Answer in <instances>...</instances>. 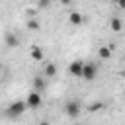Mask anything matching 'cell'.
<instances>
[{
	"mask_svg": "<svg viewBox=\"0 0 125 125\" xmlns=\"http://www.w3.org/2000/svg\"><path fill=\"white\" fill-rule=\"evenodd\" d=\"M25 109H27L25 100H18V102L10 104V107H8V115H10V117H20V115L25 113Z\"/></svg>",
	"mask_w": 125,
	"mask_h": 125,
	"instance_id": "obj_1",
	"label": "cell"
},
{
	"mask_svg": "<svg viewBox=\"0 0 125 125\" xmlns=\"http://www.w3.org/2000/svg\"><path fill=\"white\" fill-rule=\"evenodd\" d=\"M96 74H98V66H96L94 62H84V72H82V80H86V82H92V80L96 78Z\"/></svg>",
	"mask_w": 125,
	"mask_h": 125,
	"instance_id": "obj_2",
	"label": "cell"
},
{
	"mask_svg": "<svg viewBox=\"0 0 125 125\" xmlns=\"http://www.w3.org/2000/svg\"><path fill=\"white\" fill-rule=\"evenodd\" d=\"M25 104H27V109L39 107V105H41V94L35 92V90H31V92L27 94V98H25Z\"/></svg>",
	"mask_w": 125,
	"mask_h": 125,
	"instance_id": "obj_3",
	"label": "cell"
},
{
	"mask_svg": "<svg viewBox=\"0 0 125 125\" xmlns=\"http://www.w3.org/2000/svg\"><path fill=\"white\" fill-rule=\"evenodd\" d=\"M64 113L68 115V117H78L80 115V104L76 102V100H70V102H66V105H64Z\"/></svg>",
	"mask_w": 125,
	"mask_h": 125,
	"instance_id": "obj_4",
	"label": "cell"
},
{
	"mask_svg": "<svg viewBox=\"0 0 125 125\" xmlns=\"http://www.w3.org/2000/svg\"><path fill=\"white\" fill-rule=\"evenodd\" d=\"M68 72L74 76V78H82V72H84V61H72L68 64Z\"/></svg>",
	"mask_w": 125,
	"mask_h": 125,
	"instance_id": "obj_5",
	"label": "cell"
},
{
	"mask_svg": "<svg viewBox=\"0 0 125 125\" xmlns=\"http://www.w3.org/2000/svg\"><path fill=\"white\" fill-rule=\"evenodd\" d=\"M123 27H125V25H123V20H121L119 16H111V18H109V29H111V31H117V33H119V31H123Z\"/></svg>",
	"mask_w": 125,
	"mask_h": 125,
	"instance_id": "obj_6",
	"label": "cell"
},
{
	"mask_svg": "<svg viewBox=\"0 0 125 125\" xmlns=\"http://www.w3.org/2000/svg\"><path fill=\"white\" fill-rule=\"evenodd\" d=\"M4 41H6V47H10V49H14V47L20 45V37H18L16 33H12V31H6Z\"/></svg>",
	"mask_w": 125,
	"mask_h": 125,
	"instance_id": "obj_7",
	"label": "cell"
},
{
	"mask_svg": "<svg viewBox=\"0 0 125 125\" xmlns=\"http://www.w3.org/2000/svg\"><path fill=\"white\" fill-rule=\"evenodd\" d=\"M111 45H102V47H98V57L102 59V61H109L111 59Z\"/></svg>",
	"mask_w": 125,
	"mask_h": 125,
	"instance_id": "obj_8",
	"label": "cell"
},
{
	"mask_svg": "<svg viewBox=\"0 0 125 125\" xmlns=\"http://www.w3.org/2000/svg\"><path fill=\"white\" fill-rule=\"evenodd\" d=\"M43 72H45V78H55V74H57V66H55V62H47L45 68H43Z\"/></svg>",
	"mask_w": 125,
	"mask_h": 125,
	"instance_id": "obj_9",
	"label": "cell"
},
{
	"mask_svg": "<svg viewBox=\"0 0 125 125\" xmlns=\"http://www.w3.org/2000/svg\"><path fill=\"white\" fill-rule=\"evenodd\" d=\"M29 55H31V59H33V61H43V51H41V47H37V45H33V47H31Z\"/></svg>",
	"mask_w": 125,
	"mask_h": 125,
	"instance_id": "obj_10",
	"label": "cell"
},
{
	"mask_svg": "<svg viewBox=\"0 0 125 125\" xmlns=\"http://www.w3.org/2000/svg\"><path fill=\"white\" fill-rule=\"evenodd\" d=\"M33 86H35L33 90L41 94V90L45 88V78H43V76H35V78H33Z\"/></svg>",
	"mask_w": 125,
	"mask_h": 125,
	"instance_id": "obj_11",
	"label": "cell"
},
{
	"mask_svg": "<svg viewBox=\"0 0 125 125\" xmlns=\"http://www.w3.org/2000/svg\"><path fill=\"white\" fill-rule=\"evenodd\" d=\"M68 20H70V23L80 25V23H82V14H80V12H72V14H68Z\"/></svg>",
	"mask_w": 125,
	"mask_h": 125,
	"instance_id": "obj_12",
	"label": "cell"
},
{
	"mask_svg": "<svg viewBox=\"0 0 125 125\" xmlns=\"http://www.w3.org/2000/svg\"><path fill=\"white\" fill-rule=\"evenodd\" d=\"M27 27H31V29H37L39 25H37V21H33V20H29V21H27Z\"/></svg>",
	"mask_w": 125,
	"mask_h": 125,
	"instance_id": "obj_13",
	"label": "cell"
},
{
	"mask_svg": "<svg viewBox=\"0 0 125 125\" xmlns=\"http://www.w3.org/2000/svg\"><path fill=\"white\" fill-rule=\"evenodd\" d=\"M119 8H125V0H121V2H119Z\"/></svg>",
	"mask_w": 125,
	"mask_h": 125,
	"instance_id": "obj_14",
	"label": "cell"
},
{
	"mask_svg": "<svg viewBox=\"0 0 125 125\" xmlns=\"http://www.w3.org/2000/svg\"><path fill=\"white\" fill-rule=\"evenodd\" d=\"M0 70H2V64H0Z\"/></svg>",
	"mask_w": 125,
	"mask_h": 125,
	"instance_id": "obj_15",
	"label": "cell"
},
{
	"mask_svg": "<svg viewBox=\"0 0 125 125\" xmlns=\"http://www.w3.org/2000/svg\"><path fill=\"white\" fill-rule=\"evenodd\" d=\"M123 94H125V90H123Z\"/></svg>",
	"mask_w": 125,
	"mask_h": 125,
	"instance_id": "obj_16",
	"label": "cell"
}]
</instances>
